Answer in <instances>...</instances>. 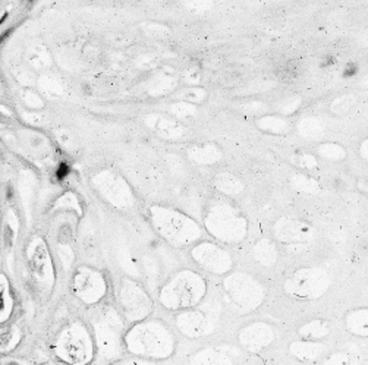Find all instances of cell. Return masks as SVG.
<instances>
[{
  "label": "cell",
  "instance_id": "1",
  "mask_svg": "<svg viewBox=\"0 0 368 365\" xmlns=\"http://www.w3.org/2000/svg\"><path fill=\"white\" fill-rule=\"evenodd\" d=\"M331 286V277L322 267H301L283 283L289 298L298 301H316L324 296Z\"/></svg>",
  "mask_w": 368,
  "mask_h": 365
},
{
  "label": "cell",
  "instance_id": "2",
  "mask_svg": "<svg viewBox=\"0 0 368 365\" xmlns=\"http://www.w3.org/2000/svg\"><path fill=\"white\" fill-rule=\"evenodd\" d=\"M208 225L213 229V233L228 243L242 242L248 235V220L232 204H222L217 205L211 214Z\"/></svg>",
  "mask_w": 368,
  "mask_h": 365
},
{
  "label": "cell",
  "instance_id": "3",
  "mask_svg": "<svg viewBox=\"0 0 368 365\" xmlns=\"http://www.w3.org/2000/svg\"><path fill=\"white\" fill-rule=\"evenodd\" d=\"M225 289L230 299L246 313L258 310L266 299V289L248 273H232L225 280Z\"/></svg>",
  "mask_w": 368,
  "mask_h": 365
},
{
  "label": "cell",
  "instance_id": "4",
  "mask_svg": "<svg viewBox=\"0 0 368 365\" xmlns=\"http://www.w3.org/2000/svg\"><path fill=\"white\" fill-rule=\"evenodd\" d=\"M273 236L283 245H304L316 236L314 228L296 217H280L273 225Z\"/></svg>",
  "mask_w": 368,
  "mask_h": 365
},
{
  "label": "cell",
  "instance_id": "5",
  "mask_svg": "<svg viewBox=\"0 0 368 365\" xmlns=\"http://www.w3.org/2000/svg\"><path fill=\"white\" fill-rule=\"evenodd\" d=\"M238 339L245 351L251 354H260L275 342L276 330L266 321H254L241 328Z\"/></svg>",
  "mask_w": 368,
  "mask_h": 365
},
{
  "label": "cell",
  "instance_id": "6",
  "mask_svg": "<svg viewBox=\"0 0 368 365\" xmlns=\"http://www.w3.org/2000/svg\"><path fill=\"white\" fill-rule=\"evenodd\" d=\"M203 290H204V284L198 277L192 274H186L179 277L176 283H173L169 292V301L175 307H185L197 302L203 295Z\"/></svg>",
  "mask_w": 368,
  "mask_h": 365
},
{
  "label": "cell",
  "instance_id": "7",
  "mask_svg": "<svg viewBox=\"0 0 368 365\" xmlns=\"http://www.w3.org/2000/svg\"><path fill=\"white\" fill-rule=\"evenodd\" d=\"M197 260L204 264L205 267L217 274H223L226 272H229L233 266L232 257L229 255V252H226L225 249L214 246V245H204L201 248L197 249L195 252Z\"/></svg>",
  "mask_w": 368,
  "mask_h": 365
},
{
  "label": "cell",
  "instance_id": "8",
  "mask_svg": "<svg viewBox=\"0 0 368 365\" xmlns=\"http://www.w3.org/2000/svg\"><path fill=\"white\" fill-rule=\"evenodd\" d=\"M324 345L322 342H313V340H295L289 345V354L295 360L301 363H313L317 361L323 352H324Z\"/></svg>",
  "mask_w": 368,
  "mask_h": 365
},
{
  "label": "cell",
  "instance_id": "9",
  "mask_svg": "<svg viewBox=\"0 0 368 365\" xmlns=\"http://www.w3.org/2000/svg\"><path fill=\"white\" fill-rule=\"evenodd\" d=\"M252 255L254 260L264 269H272L279 261V249L276 243L269 238L258 239L252 246Z\"/></svg>",
  "mask_w": 368,
  "mask_h": 365
},
{
  "label": "cell",
  "instance_id": "10",
  "mask_svg": "<svg viewBox=\"0 0 368 365\" xmlns=\"http://www.w3.org/2000/svg\"><path fill=\"white\" fill-rule=\"evenodd\" d=\"M296 131L307 141H320L326 135V125L317 116H304L296 123Z\"/></svg>",
  "mask_w": 368,
  "mask_h": 365
},
{
  "label": "cell",
  "instance_id": "11",
  "mask_svg": "<svg viewBox=\"0 0 368 365\" xmlns=\"http://www.w3.org/2000/svg\"><path fill=\"white\" fill-rule=\"evenodd\" d=\"M330 333H331V325L327 320L323 319H313L298 328V334L301 339L313 340V342L324 340Z\"/></svg>",
  "mask_w": 368,
  "mask_h": 365
},
{
  "label": "cell",
  "instance_id": "12",
  "mask_svg": "<svg viewBox=\"0 0 368 365\" xmlns=\"http://www.w3.org/2000/svg\"><path fill=\"white\" fill-rule=\"evenodd\" d=\"M346 330L357 337H368V308H357L345 316Z\"/></svg>",
  "mask_w": 368,
  "mask_h": 365
},
{
  "label": "cell",
  "instance_id": "13",
  "mask_svg": "<svg viewBox=\"0 0 368 365\" xmlns=\"http://www.w3.org/2000/svg\"><path fill=\"white\" fill-rule=\"evenodd\" d=\"M255 126L266 132V134H273V135H285L289 132L290 125L285 116L276 113V115H264L255 119Z\"/></svg>",
  "mask_w": 368,
  "mask_h": 365
},
{
  "label": "cell",
  "instance_id": "14",
  "mask_svg": "<svg viewBox=\"0 0 368 365\" xmlns=\"http://www.w3.org/2000/svg\"><path fill=\"white\" fill-rule=\"evenodd\" d=\"M316 154L328 162H342L348 157L346 148L342 144L334 142V141H326V142L317 144Z\"/></svg>",
  "mask_w": 368,
  "mask_h": 365
},
{
  "label": "cell",
  "instance_id": "15",
  "mask_svg": "<svg viewBox=\"0 0 368 365\" xmlns=\"http://www.w3.org/2000/svg\"><path fill=\"white\" fill-rule=\"evenodd\" d=\"M289 182H290V186L293 189H296L298 192H302V194H308V195L319 194L320 189H322L320 183L314 178H311V176H308V175H305L302 172L293 173L290 176Z\"/></svg>",
  "mask_w": 368,
  "mask_h": 365
},
{
  "label": "cell",
  "instance_id": "16",
  "mask_svg": "<svg viewBox=\"0 0 368 365\" xmlns=\"http://www.w3.org/2000/svg\"><path fill=\"white\" fill-rule=\"evenodd\" d=\"M217 188L226 195L235 197V195H239L245 189V185L238 176L232 173H222L217 176Z\"/></svg>",
  "mask_w": 368,
  "mask_h": 365
},
{
  "label": "cell",
  "instance_id": "17",
  "mask_svg": "<svg viewBox=\"0 0 368 365\" xmlns=\"http://www.w3.org/2000/svg\"><path fill=\"white\" fill-rule=\"evenodd\" d=\"M355 103H357V97L354 94H340L331 100L328 110L334 116H343L355 106Z\"/></svg>",
  "mask_w": 368,
  "mask_h": 365
},
{
  "label": "cell",
  "instance_id": "18",
  "mask_svg": "<svg viewBox=\"0 0 368 365\" xmlns=\"http://www.w3.org/2000/svg\"><path fill=\"white\" fill-rule=\"evenodd\" d=\"M301 104H302V98L299 95H296V94H292V95H286L285 98H282L276 104V110H277L279 115L287 118V116L293 115L299 109Z\"/></svg>",
  "mask_w": 368,
  "mask_h": 365
},
{
  "label": "cell",
  "instance_id": "19",
  "mask_svg": "<svg viewBox=\"0 0 368 365\" xmlns=\"http://www.w3.org/2000/svg\"><path fill=\"white\" fill-rule=\"evenodd\" d=\"M292 162L295 163L299 169L302 170H313L319 166L317 162V156L313 153H307V151H298L293 154Z\"/></svg>",
  "mask_w": 368,
  "mask_h": 365
},
{
  "label": "cell",
  "instance_id": "20",
  "mask_svg": "<svg viewBox=\"0 0 368 365\" xmlns=\"http://www.w3.org/2000/svg\"><path fill=\"white\" fill-rule=\"evenodd\" d=\"M205 325V320L203 316L200 314H194V316H188L186 319H184V328L188 331V333H192V334H198L203 331ZM184 330V331H185Z\"/></svg>",
  "mask_w": 368,
  "mask_h": 365
},
{
  "label": "cell",
  "instance_id": "21",
  "mask_svg": "<svg viewBox=\"0 0 368 365\" xmlns=\"http://www.w3.org/2000/svg\"><path fill=\"white\" fill-rule=\"evenodd\" d=\"M351 360H349V355L345 354V352H334L331 354L328 358L324 360V364H331V365H343L348 364Z\"/></svg>",
  "mask_w": 368,
  "mask_h": 365
},
{
  "label": "cell",
  "instance_id": "22",
  "mask_svg": "<svg viewBox=\"0 0 368 365\" xmlns=\"http://www.w3.org/2000/svg\"><path fill=\"white\" fill-rule=\"evenodd\" d=\"M69 173H71V164L68 162L59 163V166L56 169V179L59 182H62V181H65L69 176Z\"/></svg>",
  "mask_w": 368,
  "mask_h": 365
},
{
  "label": "cell",
  "instance_id": "23",
  "mask_svg": "<svg viewBox=\"0 0 368 365\" xmlns=\"http://www.w3.org/2000/svg\"><path fill=\"white\" fill-rule=\"evenodd\" d=\"M358 154H360V157H361L364 162L368 163V138H366V139L360 144Z\"/></svg>",
  "mask_w": 368,
  "mask_h": 365
},
{
  "label": "cell",
  "instance_id": "24",
  "mask_svg": "<svg viewBox=\"0 0 368 365\" xmlns=\"http://www.w3.org/2000/svg\"><path fill=\"white\" fill-rule=\"evenodd\" d=\"M16 30V25H13V27H10V28H7V30H4L1 34H0V47L4 44V41L7 40L12 34H13V31Z\"/></svg>",
  "mask_w": 368,
  "mask_h": 365
},
{
  "label": "cell",
  "instance_id": "25",
  "mask_svg": "<svg viewBox=\"0 0 368 365\" xmlns=\"http://www.w3.org/2000/svg\"><path fill=\"white\" fill-rule=\"evenodd\" d=\"M12 235H13L12 229L9 226H6L4 228V245L6 246H10L12 245Z\"/></svg>",
  "mask_w": 368,
  "mask_h": 365
},
{
  "label": "cell",
  "instance_id": "26",
  "mask_svg": "<svg viewBox=\"0 0 368 365\" xmlns=\"http://www.w3.org/2000/svg\"><path fill=\"white\" fill-rule=\"evenodd\" d=\"M360 85L363 87V88H368V72L361 78V81H360Z\"/></svg>",
  "mask_w": 368,
  "mask_h": 365
},
{
  "label": "cell",
  "instance_id": "27",
  "mask_svg": "<svg viewBox=\"0 0 368 365\" xmlns=\"http://www.w3.org/2000/svg\"><path fill=\"white\" fill-rule=\"evenodd\" d=\"M3 307H4V299H3V289L0 287V311L3 310Z\"/></svg>",
  "mask_w": 368,
  "mask_h": 365
},
{
  "label": "cell",
  "instance_id": "28",
  "mask_svg": "<svg viewBox=\"0 0 368 365\" xmlns=\"http://www.w3.org/2000/svg\"><path fill=\"white\" fill-rule=\"evenodd\" d=\"M7 15H9V13H7V12H4V13H3V15L0 16V25L6 22V19H7Z\"/></svg>",
  "mask_w": 368,
  "mask_h": 365
},
{
  "label": "cell",
  "instance_id": "29",
  "mask_svg": "<svg viewBox=\"0 0 368 365\" xmlns=\"http://www.w3.org/2000/svg\"><path fill=\"white\" fill-rule=\"evenodd\" d=\"M6 197H7V200H12V197H13V191H12V188H7V194H6Z\"/></svg>",
  "mask_w": 368,
  "mask_h": 365
},
{
  "label": "cell",
  "instance_id": "30",
  "mask_svg": "<svg viewBox=\"0 0 368 365\" xmlns=\"http://www.w3.org/2000/svg\"><path fill=\"white\" fill-rule=\"evenodd\" d=\"M363 44L366 46V47H368V34L364 37V40H363Z\"/></svg>",
  "mask_w": 368,
  "mask_h": 365
},
{
  "label": "cell",
  "instance_id": "31",
  "mask_svg": "<svg viewBox=\"0 0 368 365\" xmlns=\"http://www.w3.org/2000/svg\"><path fill=\"white\" fill-rule=\"evenodd\" d=\"M28 1H30V3H36L37 0H28Z\"/></svg>",
  "mask_w": 368,
  "mask_h": 365
}]
</instances>
